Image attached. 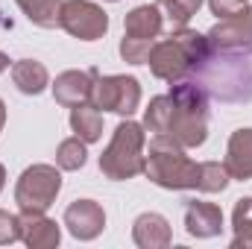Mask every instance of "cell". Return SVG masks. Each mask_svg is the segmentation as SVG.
<instances>
[{
	"mask_svg": "<svg viewBox=\"0 0 252 249\" xmlns=\"http://www.w3.org/2000/svg\"><path fill=\"white\" fill-rule=\"evenodd\" d=\"M250 3L247 0H208V9L220 18V21H226V18H235V15H241L244 9H247Z\"/></svg>",
	"mask_w": 252,
	"mask_h": 249,
	"instance_id": "cell-27",
	"label": "cell"
},
{
	"mask_svg": "<svg viewBox=\"0 0 252 249\" xmlns=\"http://www.w3.org/2000/svg\"><path fill=\"white\" fill-rule=\"evenodd\" d=\"M185 232L190 238H217L223 232V211L214 202H202V199H190L185 205Z\"/></svg>",
	"mask_w": 252,
	"mask_h": 249,
	"instance_id": "cell-14",
	"label": "cell"
},
{
	"mask_svg": "<svg viewBox=\"0 0 252 249\" xmlns=\"http://www.w3.org/2000/svg\"><path fill=\"white\" fill-rule=\"evenodd\" d=\"M226 170L232 179L238 182H247L252 179V129H238L232 132L229 138V147H226Z\"/></svg>",
	"mask_w": 252,
	"mask_h": 249,
	"instance_id": "cell-16",
	"label": "cell"
},
{
	"mask_svg": "<svg viewBox=\"0 0 252 249\" xmlns=\"http://www.w3.org/2000/svg\"><path fill=\"white\" fill-rule=\"evenodd\" d=\"M62 190V173L53 164H32L21 173L15 185V202L18 211H35L44 214Z\"/></svg>",
	"mask_w": 252,
	"mask_h": 249,
	"instance_id": "cell-6",
	"label": "cell"
},
{
	"mask_svg": "<svg viewBox=\"0 0 252 249\" xmlns=\"http://www.w3.org/2000/svg\"><path fill=\"white\" fill-rule=\"evenodd\" d=\"M59 27L79 41H97L109 30V15L103 6L91 0H62L59 3Z\"/></svg>",
	"mask_w": 252,
	"mask_h": 249,
	"instance_id": "cell-8",
	"label": "cell"
},
{
	"mask_svg": "<svg viewBox=\"0 0 252 249\" xmlns=\"http://www.w3.org/2000/svg\"><path fill=\"white\" fill-rule=\"evenodd\" d=\"M97 76H100L97 67H88V70H64V73H59L56 82L50 85L56 103L64 106V109H76V106L91 103V91H94Z\"/></svg>",
	"mask_w": 252,
	"mask_h": 249,
	"instance_id": "cell-11",
	"label": "cell"
},
{
	"mask_svg": "<svg viewBox=\"0 0 252 249\" xmlns=\"http://www.w3.org/2000/svg\"><path fill=\"white\" fill-rule=\"evenodd\" d=\"M3 185H6V167L0 164V190H3Z\"/></svg>",
	"mask_w": 252,
	"mask_h": 249,
	"instance_id": "cell-30",
	"label": "cell"
},
{
	"mask_svg": "<svg viewBox=\"0 0 252 249\" xmlns=\"http://www.w3.org/2000/svg\"><path fill=\"white\" fill-rule=\"evenodd\" d=\"M21 241V223H18V214H9L0 208V247H9Z\"/></svg>",
	"mask_w": 252,
	"mask_h": 249,
	"instance_id": "cell-26",
	"label": "cell"
},
{
	"mask_svg": "<svg viewBox=\"0 0 252 249\" xmlns=\"http://www.w3.org/2000/svg\"><path fill=\"white\" fill-rule=\"evenodd\" d=\"M6 67H9V56H6V53H3V50H0V73H3V70H6Z\"/></svg>",
	"mask_w": 252,
	"mask_h": 249,
	"instance_id": "cell-29",
	"label": "cell"
},
{
	"mask_svg": "<svg viewBox=\"0 0 252 249\" xmlns=\"http://www.w3.org/2000/svg\"><path fill=\"white\" fill-rule=\"evenodd\" d=\"M170 115H173V100L170 94H158L150 100V106L144 109V129L153 132V135H164L167 124H170Z\"/></svg>",
	"mask_w": 252,
	"mask_h": 249,
	"instance_id": "cell-21",
	"label": "cell"
},
{
	"mask_svg": "<svg viewBox=\"0 0 252 249\" xmlns=\"http://www.w3.org/2000/svg\"><path fill=\"white\" fill-rule=\"evenodd\" d=\"M144 176L164 190H196L199 185V164L185 156V147L176 144L170 135H153Z\"/></svg>",
	"mask_w": 252,
	"mask_h": 249,
	"instance_id": "cell-3",
	"label": "cell"
},
{
	"mask_svg": "<svg viewBox=\"0 0 252 249\" xmlns=\"http://www.w3.org/2000/svg\"><path fill=\"white\" fill-rule=\"evenodd\" d=\"M64 226L76 241H94L106 229V211L94 199H76L64 208Z\"/></svg>",
	"mask_w": 252,
	"mask_h": 249,
	"instance_id": "cell-10",
	"label": "cell"
},
{
	"mask_svg": "<svg viewBox=\"0 0 252 249\" xmlns=\"http://www.w3.org/2000/svg\"><path fill=\"white\" fill-rule=\"evenodd\" d=\"M193 82H199L208 97H217L226 103H241L252 97V67L241 56L214 53L193 73Z\"/></svg>",
	"mask_w": 252,
	"mask_h": 249,
	"instance_id": "cell-5",
	"label": "cell"
},
{
	"mask_svg": "<svg viewBox=\"0 0 252 249\" xmlns=\"http://www.w3.org/2000/svg\"><path fill=\"white\" fill-rule=\"evenodd\" d=\"M3 124H6V103L0 100V132H3Z\"/></svg>",
	"mask_w": 252,
	"mask_h": 249,
	"instance_id": "cell-28",
	"label": "cell"
},
{
	"mask_svg": "<svg viewBox=\"0 0 252 249\" xmlns=\"http://www.w3.org/2000/svg\"><path fill=\"white\" fill-rule=\"evenodd\" d=\"M211 56H214V50H211L205 35H199L196 30H188V27H179L167 38L153 44L147 64H150L153 76L173 85V82H182V79H193V73Z\"/></svg>",
	"mask_w": 252,
	"mask_h": 249,
	"instance_id": "cell-1",
	"label": "cell"
},
{
	"mask_svg": "<svg viewBox=\"0 0 252 249\" xmlns=\"http://www.w3.org/2000/svg\"><path fill=\"white\" fill-rule=\"evenodd\" d=\"M109 3H121V0H109Z\"/></svg>",
	"mask_w": 252,
	"mask_h": 249,
	"instance_id": "cell-31",
	"label": "cell"
},
{
	"mask_svg": "<svg viewBox=\"0 0 252 249\" xmlns=\"http://www.w3.org/2000/svg\"><path fill=\"white\" fill-rule=\"evenodd\" d=\"M132 241L135 247L141 249H164L173 244V232H170V223L167 217L156 214V211H144L135 217L132 223Z\"/></svg>",
	"mask_w": 252,
	"mask_h": 249,
	"instance_id": "cell-15",
	"label": "cell"
},
{
	"mask_svg": "<svg viewBox=\"0 0 252 249\" xmlns=\"http://www.w3.org/2000/svg\"><path fill=\"white\" fill-rule=\"evenodd\" d=\"M91 106L103 112H115L121 118H129L141 106V85L135 76L112 73V76H97L94 91H91Z\"/></svg>",
	"mask_w": 252,
	"mask_h": 249,
	"instance_id": "cell-7",
	"label": "cell"
},
{
	"mask_svg": "<svg viewBox=\"0 0 252 249\" xmlns=\"http://www.w3.org/2000/svg\"><path fill=\"white\" fill-rule=\"evenodd\" d=\"M85 161H88V150H85L82 138L73 135V138H64L59 144V150H56L59 170H79V167H85Z\"/></svg>",
	"mask_w": 252,
	"mask_h": 249,
	"instance_id": "cell-23",
	"label": "cell"
},
{
	"mask_svg": "<svg viewBox=\"0 0 252 249\" xmlns=\"http://www.w3.org/2000/svg\"><path fill=\"white\" fill-rule=\"evenodd\" d=\"M144 147H147L144 124H135L129 118L121 121L115 126V135H112L109 147L100 156V173L106 179H112V182L135 179L138 173H144V164H147Z\"/></svg>",
	"mask_w": 252,
	"mask_h": 249,
	"instance_id": "cell-4",
	"label": "cell"
},
{
	"mask_svg": "<svg viewBox=\"0 0 252 249\" xmlns=\"http://www.w3.org/2000/svg\"><path fill=\"white\" fill-rule=\"evenodd\" d=\"M18 223H21V241L30 249H56L62 241V229L56 220L35 211H18Z\"/></svg>",
	"mask_w": 252,
	"mask_h": 249,
	"instance_id": "cell-12",
	"label": "cell"
},
{
	"mask_svg": "<svg viewBox=\"0 0 252 249\" xmlns=\"http://www.w3.org/2000/svg\"><path fill=\"white\" fill-rule=\"evenodd\" d=\"M15 3L35 27H41V30L59 27V3L62 0H15Z\"/></svg>",
	"mask_w": 252,
	"mask_h": 249,
	"instance_id": "cell-20",
	"label": "cell"
},
{
	"mask_svg": "<svg viewBox=\"0 0 252 249\" xmlns=\"http://www.w3.org/2000/svg\"><path fill=\"white\" fill-rule=\"evenodd\" d=\"M170 100H173V115L164 135H170L185 150L202 147L208 138V94L202 91V85L193 79L173 82Z\"/></svg>",
	"mask_w": 252,
	"mask_h": 249,
	"instance_id": "cell-2",
	"label": "cell"
},
{
	"mask_svg": "<svg viewBox=\"0 0 252 249\" xmlns=\"http://www.w3.org/2000/svg\"><path fill=\"white\" fill-rule=\"evenodd\" d=\"M161 30H164V12H161L158 3L135 6L124 18V35L126 38H135V41L156 44L158 35H161Z\"/></svg>",
	"mask_w": 252,
	"mask_h": 249,
	"instance_id": "cell-13",
	"label": "cell"
},
{
	"mask_svg": "<svg viewBox=\"0 0 252 249\" xmlns=\"http://www.w3.org/2000/svg\"><path fill=\"white\" fill-rule=\"evenodd\" d=\"M158 6L164 12V21L173 30H179V27H188V21L199 12L202 0H158Z\"/></svg>",
	"mask_w": 252,
	"mask_h": 249,
	"instance_id": "cell-24",
	"label": "cell"
},
{
	"mask_svg": "<svg viewBox=\"0 0 252 249\" xmlns=\"http://www.w3.org/2000/svg\"><path fill=\"white\" fill-rule=\"evenodd\" d=\"M229 182H232V176H229L226 164H220V161H199V185H196V190H202V193H223L229 187Z\"/></svg>",
	"mask_w": 252,
	"mask_h": 249,
	"instance_id": "cell-22",
	"label": "cell"
},
{
	"mask_svg": "<svg viewBox=\"0 0 252 249\" xmlns=\"http://www.w3.org/2000/svg\"><path fill=\"white\" fill-rule=\"evenodd\" d=\"M232 249H252V196H244L235 202L232 211Z\"/></svg>",
	"mask_w": 252,
	"mask_h": 249,
	"instance_id": "cell-19",
	"label": "cell"
},
{
	"mask_svg": "<svg viewBox=\"0 0 252 249\" xmlns=\"http://www.w3.org/2000/svg\"><path fill=\"white\" fill-rule=\"evenodd\" d=\"M214 53L223 56H252V6H247L241 15L226 18L214 24L205 32Z\"/></svg>",
	"mask_w": 252,
	"mask_h": 249,
	"instance_id": "cell-9",
	"label": "cell"
},
{
	"mask_svg": "<svg viewBox=\"0 0 252 249\" xmlns=\"http://www.w3.org/2000/svg\"><path fill=\"white\" fill-rule=\"evenodd\" d=\"M70 129L76 138H82L85 144H94L103 138V115L97 106L85 103V106H76L70 109Z\"/></svg>",
	"mask_w": 252,
	"mask_h": 249,
	"instance_id": "cell-18",
	"label": "cell"
},
{
	"mask_svg": "<svg viewBox=\"0 0 252 249\" xmlns=\"http://www.w3.org/2000/svg\"><path fill=\"white\" fill-rule=\"evenodd\" d=\"M150 50H153V44H147V41H135V38H126V35L121 41V59L129 64H147Z\"/></svg>",
	"mask_w": 252,
	"mask_h": 249,
	"instance_id": "cell-25",
	"label": "cell"
},
{
	"mask_svg": "<svg viewBox=\"0 0 252 249\" xmlns=\"http://www.w3.org/2000/svg\"><path fill=\"white\" fill-rule=\"evenodd\" d=\"M12 82L18 85L21 94L35 97V94H41L50 85V73H47L44 64L35 62V59H21V62L12 64Z\"/></svg>",
	"mask_w": 252,
	"mask_h": 249,
	"instance_id": "cell-17",
	"label": "cell"
}]
</instances>
